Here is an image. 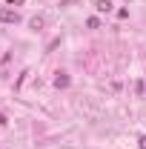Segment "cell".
<instances>
[{
    "mask_svg": "<svg viewBox=\"0 0 146 149\" xmlns=\"http://www.w3.org/2000/svg\"><path fill=\"white\" fill-rule=\"evenodd\" d=\"M0 23H20V15L15 12V9H6V6H0Z\"/></svg>",
    "mask_w": 146,
    "mask_h": 149,
    "instance_id": "cell-1",
    "label": "cell"
},
{
    "mask_svg": "<svg viewBox=\"0 0 146 149\" xmlns=\"http://www.w3.org/2000/svg\"><path fill=\"white\" fill-rule=\"evenodd\" d=\"M69 83H72V80H69V74H66V72H57L55 74V86H57V89H66Z\"/></svg>",
    "mask_w": 146,
    "mask_h": 149,
    "instance_id": "cell-2",
    "label": "cell"
},
{
    "mask_svg": "<svg viewBox=\"0 0 146 149\" xmlns=\"http://www.w3.org/2000/svg\"><path fill=\"white\" fill-rule=\"evenodd\" d=\"M95 9H97V12H109V9H112V0H95Z\"/></svg>",
    "mask_w": 146,
    "mask_h": 149,
    "instance_id": "cell-3",
    "label": "cell"
},
{
    "mask_svg": "<svg viewBox=\"0 0 146 149\" xmlns=\"http://www.w3.org/2000/svg\"><path fill=\"white\" fill-rule=\"evenodd\" d=\"M138 143H140V149H146V135H140V138H138Z\"/></svg>",
    "mask_w": 146,
    "mask_h": 149,
    "instance_id": "cell-4",
    "label": "cell"
},
{
    "mask_svg": "<svg viewBox=\"0 0 146 149\" xmlns=\"http://www.w3.org/2000/svg\"><path fill=\"white\" fill-rule=\"evenodd\" d=\"M6 123H9V120H6V115L0 112V126H6Z\"/></svg>",
    "mask_w": 146,
    "mask_h": 149,
    "instance_id": "cell-5",
    "label": "cell"
},
{
    "mask_svg": "<svg viewBox=\"0 0 146 149\" xmlns=\"http://www.w3.org/2000/svg\"><path fill=\"white\" fill-rule=\"evenodd\" d=\"M20 3H26V0H9V6H20Z\"/></svg>",
    "mask_w": 146,
    "mask_h": 149,
    "instance_id": "cell-6",
    "label": "cell"
}]
</instances>
